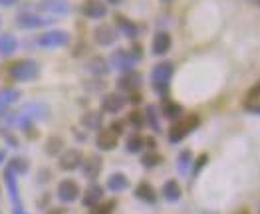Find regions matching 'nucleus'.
<instances>
[{"mask_svg": "<svg viewBox=\"0 0 260 214\" xmlns=\"http://www.w3.org/2000/svg\"><path fill=\"white\" fill-rule=\"evenodd\" d=\"M199 123H201V119H199V115L197 113H191V115H187V117H183L179 123H175L171 131H169V141L171 143H179L181 139H185L191 131H195L199 127Z\"/></svg>", "mask_w": 260, "mask_h": 214, "instance_id": "f257e3e1", "label": "nucleus"}, {"mask_svg": "<svg viewBox=\"0 0 260 214\" xmlns=\"http://www.w3.org/2000/svg\"><path fill=\"white\" fill-rule=\"evenodd\" d=\"M171 74H173V64H171V62H161V64H157L151 72L153 87L163 93V91L167 89V82H169Z\"/></svg>", "mask_w": 260, "mask_h": 214, "instance_id": "f03ea898", "label": "nucleus"}, {"mask_svg": "<svg viewBox=\"0 0 260 214\" xmlns=\"http://www.w3.org/2000/svg\"><path fill=\"white\" fill-rule=\"evenodd\" d=\"M10 74L14 80L18 82H28V80H34L38 76V64L32 62V60H22L10 67Z\"/></svg>", "mask_w": 260, "mask_h": 214, "instance_id": "7ed1b4c3", "label": "nucleus"}, {"mask_svg": "<svg viewBox=\"0 0 260 214\" xmlns=\"http://www.w3.org/2000/svg\"><path fill=\"white\" fill-rule=\"evenodd\" d=\"M70 36L64 30H54V32H46L38 38V46L42 48H58V46H64L68 44Z\"/></svg>", "mask_w": 260, "mask_h": 214, "instance_id": "20e7f679", "label": "nucleus"}, {"mask_svg": "<svg viewBox=\"0 0 260 214\" xmlns=\"http://www.w3.org/2000/svg\"><path fill=\"white\" fill-rule=\"evenodd\" d=\"M80 196V187L74 181H62L58 187V198L62 202H74Z\"/></svg>", "mask_w": 260, "mask_h": 214, "instance_id": "39448f33", "label": "nucleus"}, {"mask_svg": "<svg viewBox=\"0 0 260 214\" xmlns=\"http://www.w3.org/2000/svg\"><path fill=\"white\" fill-rule=\"evenodd\" d=\"M82 161L84 159H82V153L80 151L70 149L60 157V169L62 171H74V169H78L82 165Z\"/></svg>", "mask_w": 260, "mask_h": 214, "instance_id": "423d86ee", "label": "nucleus"}, {"mask_svg": "<svg viewBox=\"0 0 260 214\" xmlns=\"http://www.w3.org/2000/svg\"><path fill=\"white\" fill-rule=\"evenodd\" d=\"M82 10L87 18H104L108 14V6L102 0H86Z\"/></svg>", "mask_w": 260, "mask_h": 214, "instance_id": "0eeeda50", "label": "nucleus"}, {"mask_svg": "<svg viewBox=\"0 0 260 214\" xmlns=\"http://www.w3.org/2000/svg\"><path fill=\"white\" fill-rule=\"evenodd\" d=\"M117 135L111 131V129H102L100 133H98V139H95V143H98V147L102 151H111L117 147Z\"/></svg>", "mask_w": 260, "mask_h": 214, "instance_id": "6e6552de", "label": "nucleus"}, {"mask_svg": "<svg viewBox=\"0 0 260 214\" xmlns=\"http://www.w3.org/2000/svg\"><path fill=\"white\" fill-rule=\"evenodd\" d=\"M93 34H95V42L100 44V46H109V44L115 42V38H117V34H115V30H113V26H109V24H102V26H98Z\"/></svg>", "mask_w": 260, "mask_h": 214, "instance_id": "1a4fd4ad", "label": "nucleus"}, {"mask_svg": "<svg viewBox=\"0 0 260 214\" xmlns=\"http://www.w3.org/2000/svg\"><path fill=\"white\" fill-rule=\"evenodd\" d=\"M244 109L250 111V113H254V115L260 111V86L258 84H254V86L250 87V91L246 93V97H244Z\"/></svg>", "mask_w": 260, "mask_h": 214, "instance_id": "9d476101", "label": "nucleus"}, {"mask_svg": "<svg viewBox=\"0 0 260 214\" xmlns=\"http://www.w3.org/2000/svg\"><path fill=\"white\" fill-rule=\"evenodd\" d=\"M123 105H125V99L119 93H108L102 101V109L108 111V113H117V111L123 109Z\"/></svg>", "mask_w": 260, "mask_h": 214, "instance_id": "9b49d317", "label": "nucleus"}, {"mask_svg": "<svg viewBox=\"0 0 260 214\" xmlns=\"http://www.w3.org/2000/svg\"><path fill=\"white\" fill-rule=\"evenodd\" d=\"M169 48H171V36H169L167 32H157L155 38H153V46H151L153 54L163 56Z\"/></svg>", "mask_w": 260, "mask_h": 214, "instance_id": "f8f14e48", "label": "nucleus"}, {"mask_svg": "<svg viewBox=\"0 0 260 214\" xmlns=\"http://www.w3.org/2000/svg\"><path fill=\"white\" fill-rule=\"evenodd\" d=\"M113 64L121 72H131V67L135 64V58H133V54H127L125 50H119L113 54Z\"/></svg>", "mask_w": 260, "mask_h": 214, "instance_id": "ddd939ff", "label": "nucleus"}, {"mask_svg": "<svg viewBox=\"0 0 260 214\" xmlns=\"http://www.w3.org/2000/svg\"><path fill=\"white\" fill-rule=\"evenodd\" d=\"M40 10L44 12H54V14H64L70 10V4H68V0H44L40 2V6H38Z\"/></svg>", "mask_w": 260, "mask_h": 214, "instance_id": "4468645a", "label": "nucleus"}, {"mask_svg": "<svg viewBox=\"0 0 260 214\" xmlns=\"http://www.w3.org/2000/svg\"><path fill=\"white\" fill-rule=\"evenodd\" d=\"M102 198H104V189L100 185H91L84 196V206H95L102 202Z\"/></svg>", "mask_w": 260, "mask_h": 214, "instance_id": "2eb2a0df", "label": "nucleus"}, {"mask_svg": "<svg viewBox=\"0 0 260 214\" xmlns=\"http://www.w3.org/2000/svg\"><path fill=\"white\" fill-rule=\"evenodd\" d=\"M84 163V174H86V179H98V174L102 171V159H98V157H89L87 161H82Z\"/></svg>", "mask_w": 260, "mask_h": 214, "instance_id": "dca6fc26", "label": "nucleus"}, {"mask_svg": "<svg viewBox=\"0 0 260 214\" xmlns=\"http://www.w3.org/2000/svg\"><path fill=\"white\" fill-rule=\"evenodd\" d=\"M127 187H129V181H127L125 174L117 172V174H111V176H109V181H108L109 191H113V193H121V191H125Z\"/></svg>", "mask_w": 260, "mask_h": 214, "instance_id": "f3484780", "label": "nucleus"}, {"mask_svg": "<svg viewBox=\"0 0 260 214\" xmlns=\"http://www.w3.org/2000/svg\"><path fill=\"white\" fill-rule=\"evenodd\" d=\"M181 187H179V183L177 181H167L165 185H163V196H165V200H169V202H177L179 198H181Z\"/></svg>", "mask_w": 260, "mask_h": 214, "instance_id": "a211bd4d", "label": "nucleus"}, {"mask_svg": "<svg viewBox=\"0 0 260 214\" xmlns=\"http://www.w3.org/2000/svg\"><path fill=\"white\" fill-rule=\"evenodd\" d=\"M48 20L40 18L38 14H30V12H24L18 16V26L22 28H38V26H44Z\"/></svg>", "mask_w": 260, "mask_h": 214, "instance_id": "6ab92c4d", "label": "nucleus"}, {"mask_svg": "<svg viewBox=\"0 0 260 214\" xmlns=\"http://www.w3.org/2000/svg\"><path fill=\"white\" fill-rule=\"evenodd\" d=\"M135 194H137V198H141L143 202H155L157 200V194H155V189H153L149 183H141V185H137V189H135Z\"/></svg>", "mask_w": 260, "mask_h": 214, "instance_id": "aec40b11", "label": "nucleus"}, {"mask_svg": "<svg viewBox=\"0 0 260 214\" xmlns=\"http://www.w3.org/2000/svg\"><path fill=\"white\" fill-rule=\"evenodd\" d=\"M115 24H117V28H119L127 38H135V36H137V26L131 20H127L125 16H115Z\"/></svg>", "mask_w": 260, "mask_h": 214, "instance_id": "412c9836", "label": "nucleus"}, {"mask_svg": "<svg viewBox=\"0 0 260 214\" xmlns=\"http://www.w3.org/2000/svg\"><path fill=\"white\" fill-rule=\"evenodd\" d=\"M139 84H141V76H139V74H135V72L125 74V76L119 80V87H121V89H129V91L137 89Z\"/></svg>", "mask_w": 260, "mask_h": 214, "instance_id": "4be33fe9", "label": "nucleus"}, {"mask_svg": "<svg viewBox=\"0 0 260 214\" xmlns=\"http://www.w3.org/2000/svg\"><path fill=\"white\" fill-rule=\"evenodd\" d=\"M16 38L12 36V34H4V36H0V54L2 56H10L14 50H16Z\"/></svg>", "mask_w": 260, "mask_h": 214, "instance_id": "5701e85b", "label": "nucleus"}, {"mask_svg": "<svg viewBox=\"0 0 260 214\" xmlns=\"http://www.w3.org/2000/svg\"><path fill=\"white\" fill-rule=\"evenodd\" d=\"M102 119H104L102 113H98V111H89V113H86V115L82 117V123H84L87 129H100L102 127Z\"/></svg>", "mask_w": 260, "mask_h": 214, "instance_id": "b1692460", "label": "nucleus"}, {"mask_svg": "<svg viewBox=\"0 0 260 214\" xmlns=\"http://www.w3.org/2000/svg\"><path fill=\"white\" fill-rule=\"evenodd\" d=\"M87 72H91V74H106L109 67H108V62L104 60V58H91V60H87Z\"/></svg>", "mask_w": 260, "mask_h": 214, "instance_id": "393cba45", "label": "nucleus"}, {"mask_svg": "<svg viewBox=\"0 0 260 214\" xmlns=\"http://www.w3.org/2000/svg\"><path fill=\"white\" fill-rule=\"evenodd\" d=\"M181 113H183V107L179 103H173V101H165L163 103V115L167 119H177V117H181Z\"/></svg>", "mask_w": 260, "mask_h": 214, "instance_id": "a878e982", "label": "nucleus"}, {"mask_svg": "<svg viewBox=\"0 0 260 214\" xmlns=\"http://www.w3.org/2000/svg\"><path fill=\"white\" fill-rule=\"evenodd\" d=\"M4 179H6V185H8V189H10V196H12V200H14V202H18V187H16L14 172L8 169V171L4 172Z\"/></svg>", "mask_w": 260, "mask_h": 214, "instance_id": "bb28decb", "label": "nucleus"}, {"mask_svg": "<svg viewBox=\"0 0 260 214\" xmlns=\"http://www.w3.org/2000/svg\"><path fill=\"white\" fill-rule=\"evenodd\" d=\"M0 97L6 101V105H10V103H14L16 99H20V91L8 87V89H2V91H0Z\"/></svg>", "mask_w": 260, "mask_h": 214, "instance_id": "cd10ccee", "label": "nucleus"}, {"mask_svg": "<svg viewBox=\"0 0 260 214\" xmlns=\"http://www.w3.org/2000/svg\"><path fill=\"white\" fill-rule=\"evenodd\" d=\"M143 137L141 135H133V137H129L127 139V151L129 153H139V151L143 149Z\"/></svg>", "mask_w": 260, "mask_h": 214, "instance_id": "c85d7f7f", "label": "nucleus"}, {"mask_svg": "<svg viewBox=\"0 0 260 214\" xmlns=\"http://www.w3.org/2000/svg\"><path fill=\"white\" fill-rule=\"evenodd\" d=\"M161 161H163V157H161V155H157V153H147V155L141 159L143 167H157Z\"/></svg>", "mask_w": 260, "mask_h": 214, "instance_id": "c756f323", "label": "nucleus"}, {"mask_svg": "<svg viewBox=\"0 0 260 214\" xmlns=\"http://www.w3.org/2000/svg\"><path fill=\"white\" fill-rule=\"evenodd\" d=\"M189 165H191V153H189V151H183V153L179 155V171L187 172Z\"/></svg>", "mask_w": 260, "mask_h": 214, "instance_id": "7c9ffc66", "label": "nucleus"}, {"mask_svg": "<svg viewBox=\"0 0 260 214\" xmlns=\"http://www.w3.org/2000/svg\"><path fill=\"white\" fill-rule=\"evenodd\" d=\"M62 147V139L60 137H52L50 141H48V145H46V151L50 153V155H56L58 151Z\"/></svg>", "mask_w": 260, "mask_h": 214, "instance_id": "2f4dec72", "label": "nucleus"}, {"mask_svg": "<svg viewBox=\"0 0 260 214\" xmlns=\"http://www.w3.org/2000/svg\"><path fill=\"white\" fill-rule=\"evenodd\" d=\"M8 169L12 172H26L28 171V165H26V161H22V159H14Z\"/></svg>", "mask_w": 260, "mask_h": 214, "instance_id": "473e14b6", "label": "nucleus"}, {"mask_svg": "<svg viewBox=\"0 0 260 214\" xmlns=\"http://www.w3.org/2000/svg\"><path fill=\"white\" fill-rule=\"evenodd\" d=\"M111 208H113V202H108V204H95V206H91V212L89 214H111Z\"/></svg>", "mask_w": 260, "mask_h": 214, "instance_id": "72a5a7b5", "label": "nucleus"}, {"mask_svg": "<svg viewBox=\"0 0 260 214\" xmlns=\"http://www.w3.org/2000/svg\"><path fill=\"white\" fill-rule=\"evenodd\" d=\"M129 123L131 125H135V127L139 129L141 125H143V119H141V113H137V111H133V113H129Z\"/></svg>", "mask_w": 260, "mask_h": 214, "instance_id": "f704fd0d", "label": "nucleus"}, {"mask_svg": "<svg viewBox=\"0 0 260 214\" xmlns=\"http://www.w3.org/2000/svg\"><path fill=\"white\" fill-rule=\"evenodd\" d=\"M111 131H113V133H115V135H117V137H119V135H121V133H123V123H121V121H113V123H111Z\"/></svg>", "mask_w": 260, "mask_h": 214, "instance_id": "c9c22d12", "label": "nucleus"}, {"mask_svg": "<svg viewBox=\"0 0 260 214\" xmlns=\"http://www.w3.org/2000/svg\"><path fill=\"white\" fill-rule=\"evenodd\" d=\"M147 115H149V121H151L153 127L159 129V125H157V117H155V107H149V109H147Z\"/></svg>", "mask_w": 260, "mask_h": 214, "instance_id": "e433bc0d", "label": "nucleus"}, {"mask_svg": "<svg viewBox=\"0 0 260 214\" xmlns=\"http://www.w3.org/2000/svg\"><path fill=\"white\" fill-rule=\"evenodd\" d=\"M197 163H199V165H195V172H199V171H201V169H203V165L207 163V155H201Z\"/></svg>", "mask_w": 260, "mask_h": 214, "instance_id": "4c0bfd02", "label": "nucleus"}, {"mask_svg": "<svg viewBox=\"0 0 260 214\" xmlns=\"http://www.w3.org/2000/svg\"><path fill=\"white\" fill-rule=\"evenodd\" d=\"M18 0H0V4L2 6H12V4H16Z\"/></svg>", "mask_w": 260, "mask_h": 214, "instance_id": "58836bf2", "label": "nucleus"}, {"mask_svg": "<svg viewBox=\"0 0 260 214\" xmlns=\"http://www.w3.org/2000/svg\"><path fill=\"white\" fill-rule=\"evenodd\" d=\"M143 143H145L149 149H153V147H155V139H143Z\"/></svg>", "mask_w": 260, "mask_h": 214, "instance_id": "ea45409f", "label": "nucleus"}, {"mask_svg": "<svg viewBox=\"0 0 260 214\" xmlns=\"http://www.w3.org/2000/svg\"><path fill=\"white\" fill-rule=\"evenodd\" d=\"M4 109H6V101H4V99H2V97H0V113H2V111H4Z\"/></svg>", "mask_w": 260, "mask_h": 214, "instance_id": "a19ab883", "label": "nucleus"}, {"mask_svg": "<svg viewBox=\"0 0 260 214\" xmlns=\"http://www.w3.org/2000/svg\"><path fill=\"white\" fill-rule=\"evenodd\" d=\"M109 2H113V4H117V2H119V0H109Z\"/></svg>", "mask_w": 260, "mask_h": 214, "instance_id": "79ce46f5", "label": "nucleus"}, {"mask_svg": "<svg viewBox=\"0 0 260 214\" xmlns=\"http://www.w3.org/2000/svg\"><path fill=\"white\" fill-rule=\"evenodd\" d=\"M16 214H26V212H22V210H16Z\"/></svg>", "mask_w": 260, "mask_h": 214, "instance_id": "37998d69", "label": "nucleus"}, {"mask_svg": "<svg viewBox=\"0 0 260 214\" xmlns=\"http://www.w3.org/2000/svg\"><path fill=\"white\" fill-rule=\"evenodd\" d=\"M244 214H246V212H244Z\"/></svg>", "mask_w": 260, "mask_h": 214, "instance_id": "c03bdc74", "label": "nucleus"}]
</instances>
